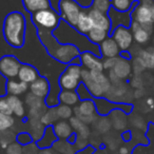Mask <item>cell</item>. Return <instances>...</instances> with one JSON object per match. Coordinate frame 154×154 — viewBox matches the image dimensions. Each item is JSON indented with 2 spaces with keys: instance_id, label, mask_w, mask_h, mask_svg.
Returning <instances> with one entry per match:
<instances>
[{
  "instance_id": "obj_2",
  "label": "cell",
  "mask_w": 154,
  "mask_h": 154,
  "mask_svg": "<svg viewBox=\"0 0 154 154\" xmlns=\"http://www.w3.org/2000/svg\"><path fill=\"white\" fill-rule=\"evenodd\" d=\"M26 20L20 12L8 14L3 22V36L8 43L13 48H21L26 40Z\"/></svg>"
},
{
  "instance_id": "obj_44",
  "label": "cell",
  "mask_w": 154,
  "mask_h": 154,
  "mask_svg": "<svg viewBox=\"0 0 154 154\" xmlns=\"http://www.w3.org/2000/svg\"><path fill=\"white\" fill-rule=\"evenodd\" d=\"M76 92H77V94H78V96H79L80 100H87V99H92L93 98L92 95L90 94V92L88 91V89L85 87V85L82 84V82L79 85V87L77 88Z\"/></svg>"
},
{
  "instance_id": "obj_35",
  "label": "cell",
  "mask_w": 154,
  "mask_h": 154,
  "mask_svg": "<svg viewBox=\"0 0 154 154\" xmlns=\"http://www.w3.org/2000/svg\"><path fill=\"white\" fill-rule=\"evenodd\" d=\"M92 9L96 10L101 13L108 14L110 12V10L112 9V3L111 0H93L91 7Z\"/></svg>"
},
{
  "instance_id": "obj_5",
  "label": "cell",
  "mask_w": 154,
  "mask_h": 154,
  "mask_svg": "<svg viewBox=\"0 0 154 154\" xmlns=\"http://www.w3.org/2000/svg\"><path fill=\"white\" fill-rule=\"evenodd\" d=\"M96 111L95 101L93 99H87V100H80V103L74 109V114L82 122H85L86 125H90L98 119Z\"/></svg>"
},
{
  "instance_id": "obj_8",
  "label": "cell",
  "mask_w": 154,
  "mask_h": 154,
  "mask_svg": "<svg viewBox=\"0 0 154 154\" xmlns=\"http://www.w3.org/2000/svg\"><path fill=\"white\" fill-rule=\"evenodd\" d=\"M151 7L145 5L143 2H138L135 8L131 12V16H132V20L138 22L139 24L143 26H154V22L152 20L151 15Z\"/></svg>"
},
{
  "instance_id": "obj_12",
  "label": "cell",
  "mask_w": 154,
  "mask_h": 154,
  "mask_svg": "<svg viewBox=\"0 0 154 154\" xmlns=\"http://www.w3.org/2000/svg\"><path fill=\"white\" fill-rule=\"evenodd\" d=\"M87 10H88L89 16H90L91 19H92L94 28L100 29V30H103L108 33L111 32L112 21L108 14L98 12V11H96V10L92 9V8H89V9H87Z\"/></svg>"
},
{
  "instance_id": "obj_36",
  "label": "cell",
  "mask_w": 154,
  "mask_h": 154,
  "mask_svg": "<svg viewBox=\"0 0 154 154\" xmlns=\"http://www.w3.org/2000/svg\"><path fill=\"white\" fill-rule=\"evenodd\" d=\"M26 103L29 106L30 109H43V108H45L43 99L35 96V95L32 94V93L26 95Z\"/></svg>"
},
{
  "instance_id": "obj_49",
  "label": "cell",
  "mask_w": 154,
  "mask_h": 154,
  "mask_svg": "<svg viewBox=\"0 0 154 154\" xmlns=\"http://www.w3.org/2000/svg\"><path fill=\"white\" fill-rule=\"evenodd\" d=\"M131 86L135 89H141L143 88V79L139 75H135L131 80Z\"/></svg>"
},
{
  "instance_id": "obj_43",
  "label": "cell",
  "mask_w": 154,
  "mask_h": 154,
  "mask_svg": "<svg viewBox=\"0 0 154 154\" xmlns=\"http://www.w3.org/2000/svg\"><path fill=\"white\" fill-rule=\"evenodd\" d=\"M16 141L18 143H20L21 146H26L29 143H33V137L32 135L29 132H21L17 135V138H16Z\"/></svg>"
},
{
  "instance_id": "obj_29",
  "label": "cell",
  "mask_w": 154,
  "mask_h": 154,
  "mask_svg": "<svg viewBox=\"0 0 154 154\" xmlns=\"http://www.w3.org/2000/svg\"><path fill=\"white\" fill-rule=\"evenodd\" d=\"M8 99H9V103L11 105L13 115H16L17 117H23L24 114H26L23 101L18 96H14V95H9Z\"/></svg>"
},
{
  "instance_id": "obj_4",
  "label": "cell",
  "mask_w": 154,
  "mask_h": 154,
  "mask_svg": "<svg viewBox=\"0 0 154 154\" xmlns=\"http://www.w3.org/2000/svg\"><path fill=\"white\" fill-rule=\"evenodd\" d=\"M82 8L75 0H60L59 1V15L61 20L75 29L77 20L79 17Z\"/></svg>"
},
{
  "instance_id": "obj_20",
  "label": "cell",
  "mask_w": 154,
  "mask_h": 154,
  "mask_svg": "<svg viewBox=\"0 0 154 154\" xmlns=\"http://www.w3.org/2000/svg\"><path fill=\"white\" fill-rule=\"evenodd\" d=\"M111 124L116 130H125L128 126L127 113L122 109H115L110 113Z\"/></svg>"
},
{
  "instance_id": "obj_38",
  "label": "cell",
  "mask_w": 154,
  "mask_h": 154,
  "mask_svg": "<svg viewBox=\"0 0 154 154\" xmlns=\"http://www.w3.org/2000/svg\"><path fill=\"white\" fill-rule=\"evenodd\" d=\"M14 124H15V119L13 116L0 113V132L10 130L14 126Z\"/></svg>"
},
{
  "instance_id": "obj_53",
  "label": "cell",
  "mask_w": 154,
  "mask_h": 154,
  "mask_svg": "<svg viewBox=\"0 0 154 154\" xmlns=\"http://www.w3.org/2000/svg\"><path fill=\"white\" fill-rule=\"evenodd\" d=\"M38 154H55L53 148H45V149H40Z\"/></svg>"
},
{
  "instance_id": "obj_39",
  "label": "cell",
  "mask_w": 154,
  "mask_h": 154,
  "mask_svg": "<svg viewBox=\"0 0 154 154\" xmlns=\"http://www.w3.org/2000/svg\"><path fill=\"white\" fill-rule=\"evenodd\" d=\"M131 124L134 127L135 129H137L138 131H143V132H146L148 130V124L146 122V119L143 117V116L138 115V114H135L134 117L131 118Z\"/></svg>"
},
{
  "instance_id": "obj_24",
  "label": "cell",
  "mask_w": 154,
  "mask_h": 154,
  "mask_svg": "<svg viewBox=\"0 0 154 154\" xmlns=\"http://www.w3.org/2000/svg\"><path fill=\"white\" fill-rule=\"evenodd\" d=\"M57 140L58 138L55 135V133H54L53 126H49L45 128L42 137L38 141H36V143L37 146L39 147V149H45V148H52Z\"/></svg>"
},
{
  "instance_id": "obj_10",
  "label": "cell",
  "mask_w": 154,
  "mask_h": 154,
  "mask_svg": "<svg viewBox=\"0 0 154 154\" xmlns=\"http://www.w3.org/2000/svg\"><path fill=\"white\" fill-rule=\"evenodd\" d=\"M80 63L84 69L88 71H96V72H103V62L100 56L92 53V52H82L79 55Z\"/></svg>"
},
{
  "instance_id": "obj_37",
  "label": "cell",
  "mask_w": 154,
  "mask_h": 154,
  "mask_svg": "<svg viewBox=\"0 0 154 154\" xmlns=\"http://www.w3.org/2000/svg\"><path fill=\"white\" fill-rule=\"evenodd\" d=\"M56 111H57L58 117L61 120L70 119V118L72 117L73 113H74L72 108L66 105H62V103H60V105H58L57 107H56Z\"/></svg>"
},
{
  "instance_id": "obj_3",
  "label": "cell",
  "mask_w": 154,
  "mask_h": 154,
  "mask_svg": "<svg viewBox=\"0 0 154 154\" xmlns=\"http://www.w3.org/2000/svg\"><path fill=\"white\" fill-rule=\"evenodd\" d=\"M33 23L37 28V31H45V32H54L59 26L61 22V17L53 9L43 10L37 12L32 15Z\"/></svg>"
},
{
  "instance_id": "obj_55",
  "label": "cell",
  "mask_w": 154,
  "mask_h": 154,
  "mask_svg": "<svg viewBox=\"0 0 154 154\" xmlns=\"http://www.w3.org/2000/svg\"><path fill=\"white\" fill-rule=\"evenodd\" d=\"M150 9H151V15H152V20H153V22H154V3H153V5H151V8H150Z\"/></svg>"
},
{
  "instance_id": "obj_25",
  "label": "cell",
  "mask_w": 154,
  "mask_h": 154,
  "mask_svg": "<svg viewBox=\"0 0 154 154\" xmlns=\"http://www.w3.org/2000/svg\"><path fill=\"white\" fill-rule=\"evenodd\" d=\"M29 89L28 84L20 82L19 79H8L7 82V91L9 95H14V96H19L21 94H24L26 90Z\"/></svg>"
},
{
  "instance_id": "obj_52",
  "label": "cell",
  "mask_w": 154,
  "mask_h": 154,
  "mask_svg": "<svg viewBox=\"0 0 154 154\" xmlns=\"http://www.w3.org/2000/svg\"><path fill=\"white\" fill-rule=\"evenodd\" d=\"M145 105H146V108H147V112L154 110V98H152V97L147 98L145 101Z\"/></svg>"
},
{
  "instance_id": "obj_16",
  "label": "cell",
  "mask_w": 154,
  "mask_h": 154,
  "mask_svg": "<svg viewBox=\"0 0 154 154\" xmlns=\"http://www.w3.org/2000/svg\"><path fill=\"white\" fill-rule=\"evenodd\" d=\"M39 77H40L39 76V73L35 66H31V64H28V63H22L21 66H20L17 78L20 82H24V84L31 85V84H33L35 80L38 79Z\"/></svg>"
},
{
  "instance_id": "obj_56",
  "label": "cell",
  "mask_w": 154,
  "mask_h": 154,
  "mask_svg": "<svg viewBox=\"0 0 154 154\" xmlns=\"http://www.w3.org/2000/svg\"><path fill=\"white\" fill-rule=\"evenodd\" d=\"M133 1H136V2H139V1H141V0H133Z\"/></svg>"
},
{
  "instance_id": "obj_31",
  "label": "cell",
  "mask_w": 154,
  "mask_h": 154,
  "mask_svg": "<svg viewBox=\"0 0 154 154\" xmlns=\"http://www.w3.org/2000/svg\"><path fill=\"white\" fill-rule=\"evenodd\" d=\"M108 37H109V33L97 28H93L90 31V33L87 35V38L90 40V42H92L93 45H99Z\"/></svg>"
},
{
  "instance_id": "obj_27",
  "label": "cell",
  "mask_w": 154,
  "mask_h": 154,
  "mask_svg": "<svg viewBox=\"0 0 154 154\" xmlns=\"http://www.w3.org/2000/svg\"><path fill=\"white\" fill-rule=\"evenodd\" d=\"M47 127L41 122L40 119H30L29 120V129H30V134L32 135L33 140L38 141L42 137L45 130Z\"/></svg>"
},
{
  "instance_id": "obj_47",
  "label": "cell",
  "mask_w": 154,
  "mask_h": 154,
  "mask_svg": "<svg viewBox=\"0 0 154 154\" xmlns=\"http://www.w3.org/2000/svg\"><path fill=\"white\" fill-rule=\"evenodd\" d=\"M132 134H133V133H132ZM133 138H135L136 143H139V145H143V146L149 145V139L147 138V136H146L143 132H139V131L135 132L134 134H133Z\"/></svg>"
},
{
  "instance_id": "obj_19",
  "label": "cell",
  "mask_w": 154,
  "mask_h": 154,
  "mask_svg": "<svg viewBox=\"0 0 154 154\" xmlns=\"http://www.w3.org/2000/svg\"><path fill=\"white\" fill-rule=\"evenodd\" d=\"M93 28H94V26H93L92 19L89 16L88 10L82 9V13H80L79 17H78V20H77V24L75 26V30L78 33H80L82 35L87 36Z\"/></svg>"
},
{
  "instance_id": "obj_9",
  "label": "cell",
  "mask_w": 154,
  "mask_h": 154,
  "mask_svg": "<svg viewBox=\"0 0 154 154\" xmlns=\"http://www.w3.org/2000/svg\"><path fill=\"white\" fill-rule=\"evenodd\" d=\"M130 30L133 34L134 41L137 45H146V43L149 42L150 38H151V35L154 31V26H143L139 24L138 22L132 20Z\"/></svg>"
},
{
  "instance_id": "obj_33",
  "label": "cell",
  "mask_w": 154,
  "mask_h": 154,
  "mask_svg": "<svg viewBox=\"0 0 154 154\" xmlns=\"http://www.w3.org/2000/svg\"><path fill=\"white\" fill-rule=\"evenodd\" d=\"M16 138H17V135L11 129L3 131V132H0V148L5 150L11 143H15Z\"/></svg>"
},
{
  "instance_id": "obj_1",
  "label": "cell",
  "mask_w": 154,
  "mask_h": 154,
  "mask_svg": "<svg viewBox=\"0 0 154 154\" xmlns=\"http://www.w3.org/2000/svg\"><path fill=\"white\" fill-rule=\"evenodd\" d=\"M38 36L41 43L47 49L48 53L61 63L70 64L73 60L79 57L82 53L76 45L70 43H60L54 37L53 32L38 31Z\"/></svg>"
},
{
  "instance_id": "obj_48",
  "label": "cell",
  "mask_w": 154,
  "mask_h": 154,
  "mask_svg": "<svg viewBox=\"0 0 154 154\" xmlns=\"http://www.w3.org/2000/svg\"><path fill=\"white\" fill-rule=\"evenodd\" d=\"M116 60L117 57L115 58H103V70H112L114 68L116 63Z\"/></svg>"
},
{
  "instance_id": "obj_51",
  "label": "cell",
  "mask_w": 154,
  "mask_h": 154,
  "mask_svg": "<svg viewBox=\"0 0 154 154\" xmlns=\"http://www.w3.org/2000/svg\"><path fill=\"white\" fill-rule=\"evenodd\" d=\"M133 138V134L131 131H124L122 134V139L125 143H130Z\"/></svg>"
},
{
  "instance_id": "obj_54",
  "label": "cell",
  "mask_w": 154,
  "mask_h": 154,
  "mask_svg": "<svg viewBox=\"0 0 154 154\" xmlns=\"http://www.w3.org/2000/svg\"><path fill=\"white\" fill-rule=\"evenodd\" d=\"M66 140H68L70 143H72V145H75V143H76V140H77V134L74 132L68 139H66Z\"/></svg>"
},
{
  "instance_id": "obj_28",
  "label": "cell",
  "mask_w": 154,
  "mask_h": 154,
  "mask_svg": "<svg viewBox=\"0 0 154 154\" xmlns=\"http://www.w3.org/2000/svg\"><path fill=\"white\" fill-rule=\"evenodd\" d=\"M112 9L120 13H129L132 12V10L135 8V5L138 2L133 1V0H111Z\"/></svg>"
},
{
  "instance_id": "obj_18",
  "label": "cell",
  "mask_w": 154,
  "mask_h": 154,
  "mask_svg": "<svg viewBox=\"0 0 154 154\" xmlns=\"http://www.w3.org/2000/svg\"><path fill=\"white\" fill-rule=\"evenodd\" d=\"M30 91L35 96L45 99L49 95L50 91H51V87H50L49 82L45 77H39L38 79L30 85Z\"/></svg>"
},
{
  "instance_id": "obj_45",
  "label": "cell",
  "mask_w": 154,
  "mask_h": 154,
  "mask_svg": "<svg viewBox=\"0 0 154 154\" xmlns=\"http://www.w3.org/2000/svg\"><path fill=\"white\" fill-rule=\"evenodd\" d=\"M22 152H23V146L18 143L17 141L11 143L5 149V154H22Z\"/></svg>"
},
{
  "instance_id": "obj_32",
  "label": "cell",
  "mask_w": 154,
  "mask_h": 154,
  "mask_svg": "<svg viewBox=\"0 0 154 154\" xmlns=\"http://www.w3.org/2000/svg\"><path fill=\"white\" fill-rule=\"evenodd\" d=\"M137 57L143 60L147 69H154V48L140 50Z\"/></svg>"
},
{
  "instance_id": "obj_41",
  "label": "cell",
  "mask_w": 154,
  "mask_h": 154,
  "mask_svg": "<svg viewBox=\"0 0 154 154\" xmlns=\"http://www.w3.org/2000/svg\"><path fill=\"white\" fill-rule=\"evenodd\" d=\"M0 113L13 116V111H12V108L9 103L8 96L0 97Z\"/></svg>"
},
{
  "instance_id": "obj_46",
  "label": "cell",
  "mask_w": 154,
  "mask_h": 154,
  "mask_svg": "<svg viewBox=\"0 0 154 154\" xmlns=\"http://www.w3.org/2000/svg\"><path fill=\"white\" fill-rule=\"evenodd\" d=\"M39 147L37 146L36 141L29 143L26 146H23V152L22 154H38L39 153Z\"/></svg>"
},
{
  "instance_id": "obj_15",
  "label": "cell",
  "mask_w": 154,
  "mask_h": 154,
  "mask_svg": "<svg viewBox=\"0 0 154 154\" xmlns=\"http://www.w3.org/2000/svg\"><path fill=\"white\" fill-rule=\"evenodd\" d=\"M80 84H82V79L71 74L66 70H64L59 77V87L61 88V90L76 91Z\"/></svg>"
},
{
  "instance_id": "obj_50",
  "label": "cell",
  "mask_w": 154,
  "mask_h": 154,
  "mask_svg": "<svg viewBox=\"0 0 154 154\" xmlns=\"http://www.w3.org/2000/svg\"><path fill=\"white\" fill-rule=\"evenodd\" d=\"M116 154H132V149L129 146H120Z\"/></svg>"
},
{
  "instance_id": "obj_34",
  "label": "cell",
  "mask_w": 154,
  "mask_h": 154,
  "mask_svg": "<svg viewBox=\"0 0 154 154\" xmlns=\"http://www.w3.org/2000/svg\"><path fill=\"white\" fill-rule=\"evenodd\" d=\"M59 117L57 115V111H56V107L54 108H50L49 110L45 112L42 116H41L40 120L45 127H49V126H52L54 125L55 122H58Z\"/></svg>"
},
{
  "instance_id": "obj_22",
  "label": "cell",
  "mask_w": 154,
  "mask_h": 154,
  "mask_svg": "<svg viewBox=\"0 0 154 154\" xmlns=\"http://www.w3.org/2000/svg\"><path fill=\"white\" fill-rule=\"evenodd\" d=\"M22 5H23L24 9L32 15L37 12L51 9L50 0H22Z\"/></svg>"
},
{
  "instance_id": "obj_17",
  "label": "cell",
  "mask_w": 154,
  "mask_h": 154,
  "mask_svg": "<svg viewBox=\"0 0 154 154\" xmlns=\"http://www.w3.org/2000/svg\"><path fill=\"white\" fill-rule=\"evenodd\" d=\"M108 15H109L110 19L112 21V31L119 26L130 28L131 22H132L131 12H129V13H120V12L115 11L114 9H111L109 13H108Z\"/></svg>"
},
{
  "instance_id": "obj_7",
  "label": "cell",
  "mask_w": 154,
  "mask_h": 154,
  "mask_svg": "<svg viewBox=\"0 0 154 154\" xmlns=\"http://www.w3.org/2000/svg\"><path fill=\"white\" fill-rule=\"evenodd\" d=\"M112 38L116 41L118 48L120 49L122 52L129 51L131 47L133 45V34L131 32L130 28H126V26H119L117 28H115L112 31Z\"/></svg>"
},
{
  "instance_id": "obj_14",
  "label": "cell",
  "mask_w": 154,
  "mask_h": 154,
  "mask_svg": "<svg viewBox=\"0 0 154 154\" xmlns=\"http://www.w3.org/2000/svg\"><path fill=\"white\" fill-rule=\"evenodd\" d=\"M112 71L119 78V80L122 82V80L129 78L132 74V63L130 62V60L118 56L116 63L114 68L112 69Z\"/></svg>"
},
{
  "instance_id": "obj_42",
  "label": "cell",
  "mask_w": 154,
  "mask_h": 154,
  "mask_svg": "<svg viewBox=\"0 0 154 154\" xmlns=\"http://www.w3.org/2000/svg\"><path fill=\"white\" fill-rule=\"evenodd\" d=\"M146 66L145 63L143 62V60L140 59L139 57H134L132 62V71L134 72L135 75H140L143 71L146 70Z\"/></svg>"
},
{
  "instance_id": "obj_6",
  "label": "cell",
  "mask_w": 154,
  "mask_h": 154,
  "mask_svg": "<svg viewBox=\"0 0 154 154\" xmlns=\"http://www.w3.org/2000/svg\"><path fill=\"white\" fill-rule=\"evenodd\" d=\"M21 62L13 55H5L0 58V74L7 79L17 78Z\"/></svg>"
},
{
  "instance_id": "obj_26",
  "label": "cell",
  "mask_w": 154,
  "mask_h": 154,
  "mask_svg": "<svg viewBox=\"0 0 154 154\" xmlns=\"http://www.w3.org/2000/svg\"><path fill=\"white\" fill-rule=\"evenodd\" d=\"M59 103L62 105H66L69 107L71 106H77L80 103V98L77 94L76 91H66L61 90V92L59 93Z\"/></svg>"
},
{
  "instance_id": "obj_30",
  "label": "cell",
  "mask_w": 154,
  "mask_h": 154,
  "mask_svg": "<svg viewBox=\"0 0 154 154\" xmlns=\"http://www.w3.org/2000/svg\"><path fill=\"white\" fill-rule=\"evenodd\" d=\"M54 151H56L59 154H75L76 153V148L75 145L70 143L66 139H58L52 147Z\"/></svg>"
},
{
  "instance_id": "obj_21",
  "label": "cell",
  "mask_w": 154,
  "mask_h": 154,
  "mask_svg": "<svg viewBox=\"0 0 154 154\" xmlns=\"http://www.w3.org/2000/svg\"><path fill=\"white\" fill-rule=\"evenodd\" d=\"M53 130L58 139H68L74 133L70 122L66 120H58L53 125Z\"/></svg>"
},
{
  "instance_id": "obj_23",
  "label": "cell",
  "mask_w": 154,
  "mask_h": 154,
  "mask_svg": "<svg viewBox=\"0 0 154 154\" xmlns=\"http://www.w3.org/2000/svg\"><path fill=\"white\" fill-rule=\"evenodd\" d=\"M70 124L72 126L74 132L77 134V138L82 139H88L90 136L91 132L89 129L88 125H86L85 122H82L79 118H77L76 116L70 118Z\"/></svg>"
},
{
  "instance_id": "obj_40",
  "label": "cell",
  "mask_w": 154,
  "mask_h": 154,
  "mask_svg": "<svg viewBox=\"0 0 154 154\" xmlns=\"http://www.w3.org/2000/svg\"><path fill=\"white\" fill-rule=\"evenodd\" d=\"M96 129L99 131L100 133H107L109 132V130L111 129L112 124L110 118L106 117V116H103V117L98 118L96 120Z\"/></svg>"
},
{
  "instance_id": "obj_13",
  "label": "cell",
  "mask_w": 154,
  "mask_h": 154,
  "mask_svg": "<svg viewBox=\"0 0 154 154\" xmlns=\"http://www.w3.org/2000/svg\"><path fill=\"white\" fill-rule=\"evenodd\" d=\"M99 52H100V56L103 58H115L120 55V49L118 48L116 41L109 36L105 41L98 45Z\"/></svg>"
},
{
  "instance_id": "obj_11",
  "label": "cell",
  "mask_w": 154,
  "mask_h": 154,
  "mask_svg": "<svg viewBox=\"0 0 154 154\" xmlns=\"http://www.w3.org/2000/svg\"><path fill=\"white\" fill-rule=\"evenodd\" d=\"M82 82L85 85L88 91L90 92V94L92 95L93 98H103V96H105L107 93L103 89V87L99 86L98 84L94 82L91 77L90 71L86 70V69L82 68Z\"/></svg>"
}]
</instances>
